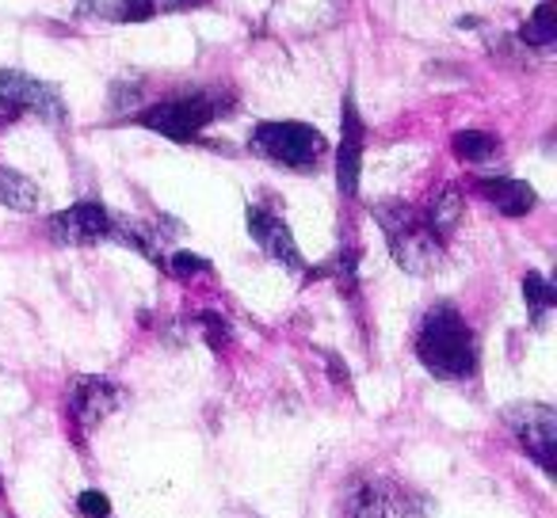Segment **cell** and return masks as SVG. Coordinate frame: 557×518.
<instances>
[{"mask_svg": "<svg viewBox=\"0 0 557 518\" xmlns=\"http://www.w3.org/2000/svg\"><path fill=\"white\" fill-rule=\"evenodd\" d=\"M450 149H455L458 161L485 164V161H493V156L500 153V141H496L493 134H485V130H458L455 138H450Z\"/></svg>", "mask_w": 557, "mask_h": 518, "instance_id": "15", "label": "cell"}, {"mask_svg": "<svg viewBox=\"0 0 557 518\" xmlns=\"http://www.w3.org/2000/svg\"><path fill=\"white\" fill-rule=\"evenodd\" d=\"M248 149L263 161L290 172H313L321 156L329 153V141L321 130L306 123H260L248 134Z\"/></svg>", "mask_w": 557, "mask_h": 518, "instance_id": "3", "label": "cell"}, {"mask_svg": "<svg viewBox=\"0 0 557 518\" xmlns=\"http://www.w3.org/2000/svg\"><path fill=\"white\" fill-rule=\"evenodd\" d=\"M169 267L172 275H176V279H199V275H207L210 271V264L207 260H202V255H195V252H176V255H169Z\"/></svg>", "mask_w": 557, "mask_h": 518, "instance_id": "20", "label": "cell"}, {"mask_svg": "<svg viewBox=\"0 0 557 518\" xmlns=\"http://www.w3.org/2000/svg\"><path fill=\"white\" fill-rule=\"evenodd\" d=\"M245 225H248V237L260 244V252L275 264H283L287 271H302L306 260L298 252V240L290 232V225L283 222L278 214H271L268 206H248L245 210Z\"/></svg>", "mask_w": 557, "mask_h": 518, "instance_id": "10", "label": "cell"}, {"mask_svg": "<svg viewBox=\"0 0 557 518\" xmlns=\"http://www.w3.org/2000/svg\"><path fill=\"white\" fill-rule=\"evenodd\" d=\"M382 232H386L389 255L397 260V267L409 275H432L443 264V240L428 229V222L420 217L417 206L409 202H379L374 206Z\"/></svg>", "mask_w": 557, "mask_h": 518, "instance_id": "2", "label": "cell"}, {"mask_svg": "<svg viewBox=\"0 0 557 518\" xmlns=\"http://www.w3.org/2000/svg\"><path fill=\"white\" fill-rule=\"evenodd\" d=\"M199 328H202V336H207V343L214 351H225L233 343L230 320H225L222 313H199Z\"/></svg>", "mask_w": 557, "mask_h": 518, "instance_id": "19", "label": "cell"}, {"mask_svg": "<svg viewBox=\"0 0 557 518\" xmlns=\"http://www.w3.org/2000/svg\"><path fill=\"white\" fill-rule=\"evenodd\" d=\"M417 358L432 378L466 381L478 370V340L466 317L450 302H440L424 313L417 328Z\"/></svg>", "mask_w": 557, "mask_h": 518, "instance_id": "1", "label": "cell"}, {"mask_svg": "<svg viewBox=\"0 0 557 518\" xmlns=\"http://www.w3.org/2000/svg\"><path fill=\"white\" fill-rule=\"evenodd\" d=\"M0 100L12 103L20 115H24V111L27 115H39L42 123H50V126H62L65 118H70L54 85H47V80L32 77V73H20V70H0Z\"/></svg>", "mask_w": 557, "mask_h": 518, "instance_id": "6", "label": "cell"}, {"mask_svg": "<svg viewBox=\"0 0 557 518\" xmlns=\"http://www.w3.org/2000/svg\"><path fill=\"white\" fill-rule=\"evenodd\" d=\"M111 222L115 217L108 214V206L96 199L73 202L70 210H58L50 217V237L65 248H85V244H100V240L111 237Z\"/></svg>", "mask_w": 557, "mask_h": 518, "instance_id": "8", "label": "cell"}, {"mask_svg": "<svg viewBox=\"0 0 557 518\" xmlns=\"http://www.w3.org/2000/svg\"><path fill=\"white\" fill-rule=\"evenodd\" d=\"M16 118H20V111L12 108V103H4V100H0V130H9V126L16 123Z\"/></svg>", "mask_w": 557, "mask_h": 518, "instance_id": "23", "label": "cell"}, {"mask_svg": "<svg viewBox=\"0 0 557 518\" xmlns=\"http://www.w3.org/2000/svg\"><path fill=\"white\" fill-rule=\"evenodd\" d=\"M108 9H103V16L115 20V24H146V20H153L157 12V0H103Z\"/></svg>", "mask_w": 557, "mask_h": 518, "instance_id": "18", "label": "cell"}, {"mask_svg": "<svg viewBox=\"0 0 557 518\" xmlns=\"http://www.w3.org/2000/svg\"><path fill=\"white\" fill-rule=\"evenodd\" d=\"M519 39H523L527 47H549V42L557 39V4L554 0H542L539 9L531 12V20L519 27Z\"/></svg>", "mask_w": 557, "mask_h": 518, "instance_id": "16", "label": "cell"}, {"mask_svg": "<svg viewBox=\"0 0 557 518\" xmlns=\"http://www.w3.org/2000/svg\"><path fill=\"white\" fill-rule=\"evenodd\" d=\"M523 302H527V313H531L534 325H542V320H546V313L557 305L554 282H549L546 275H539V271H527L523 275Z\"/></svg>", "mask_w": 557, "mask_h": 518, "instance_id": "17", "label": "cell"}, {"mask_svg": "<svg viewBox=\"0 0 557 518\" xmlns=\"http://www.w3.org/2000/svg\"><path fill=\"white\" fill-rule=\"evenodd\" d=\"M119 404H123V389L115 381L96 378V374H81L70 381V416L77 419L81 431L103 424Z\"/></svg>", "mask_w": 557, "mask_h": 518, "instance_id": "11", "label": "cell"}, {"mask_svg": "<svg viewBox=\"0 0 557 518\" xmlns=\"http://www.w3.org/2000/svg\"><path fill=\"white\" fill-rule=\"evenodd\" d=\"M225 108H230V100H218V92H187L138 111V126L169 141H195Z\"/></svg>", "mask_w": 557, "mask_h": 518, "instance_id": "4", "label": "cell"}, {"mask_svg": "<svg viewBox=\"0 0 557 518\" xmlns=\"http://www.w3.org/2000/svg\"><path fill=\"white\" fill-rule=\"evenodd\" d=\"M325 363H329V370H333V381H336V386H344V389H348V366H341V358H336V355H325Z\"/></svg>", "mask_w": 557, "mask_h": 518, "instance_id": "22", "label": "cell"}, {"mask_svg": "<svg viewBox=\"0 0 557 518\" xmlns=\"http://www.w3.org/2000/svg\"><path fill=\"white\" fill-rule=\"evenodd\" d=\"M363 138L367 126L356 108V96H344L341 103V146H336V187L344 199L359 194V172H363Z\"/></svg>", "mask_w": 557, "mask_h": 518, "instance_id": "9", "label": "cell"}, {"mask_svg": "<svg viewBox=\"0 0 557 518\" xmlns=\"http://www.w3.org/2000/svg\"><path fill=\"white\" fill-rule=\"evenodd\" d=\"M401 488L379 472H356L341 488V518H394Z\"/></svg>", "mask_w": 557, "mask_h": 518, "instance_id": "7", "label": "cell"}, {"mask_svg": "<svg viewBox=\"0 0 557 518\" xmlns=\"http://www.w3.org/2000/svg\"><path fill=\"white\" fill-rule=\"evenodd\" d=\"M478 191L488 206H496L504 217H523L539 206V194H534L531 184L523 179H511V176H488V179H478Z\"/></svg>", "mask_w": 557, "mask_h": 518, "instance_id": "12", "label": "cell"}, {"mask_svg": "<svg viewBox=\"0 0 557 518\" xmlns=\"http://www.w3.org/2000/svg\"><path fill=\"white\" fill-rule=\"evenodd\" d=\"M504 427L511 431V439L519 442L527 457L539 465L546 477H554L557 469V412L549 404H508L504 408Z\"/></svg>", "mask_w": 557, "mask_h": 518, "instance_id": "5", "label": "cell"}, {"mask_svg": "<svg viewBox=\"0 0 557 518\" xmlns=\"http://www.w3.org/2000/svg\"><path fill=\"white\" fill-rule=\"evenodd\" d=\"M77 510L81 518H111V500L100 488H88V492L77 495Z\"/></svg>", "mask_w": 557, "mask_h": 518, "instance_id": "21", "label": "cell"}, {"mask_svg": "<svg viewBox=\"0 0 557 518\" xmlns=\"http://www.w3.org/2000/svg\"><path fill=\"white\" fill-rule=\"evenodd\" d=\"M462 210H466L462 191L447 184V187H440V191L432 194V202H428V210L420 217H424L428 229L443 240V237H450V232L458 229V222H462Z\"/></svg>", "mask_w": 557, "mask_h": 518, "instance_id": "13", "label": "cell"}, {"mask_svg": "<svg viewBox=\"0 0 557 518\" xmlns=\"http://www.w3.org/2000/svg\"><path fill=\"white\" fill-rule=\"evenodd\" d=\"M42 202H47V194L39 191L35 179H27L16 168H0V206L20 210V214H35V210H42Z\"/></svg>", "mask_w": 557, "mask_h": 518, "instance_id": "14", "label": "cell"}]
</instances>
